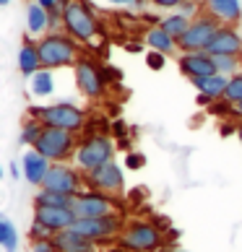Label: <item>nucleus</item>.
Wrapping results in <instances>:
<instances>
[{
  "label": "nucleus",
  "mask_w": 242,
  "mask_h": 252,
  "mask_svg": "<svg viewBox=\"0 0 242 252\" xmlns=\"http://www.w3.org/2000/svg\"><path fill=\"white\" fill-rule=\"evenodd\" d=\"M73 70H76V86H78V91L86 99H99L102 94H104L107 76H104V70H102L94 60L78 58V63L73 65Z\"/></svg>",
  "instance_id": "obj_11"
},
{
  "label": "nucleus",
  "mask_w": 242,
  "mask_h": 252,
  "mask_svg": "<svg viewBox=\"0 0 242 252\" xmlns=\"http://www.w3.org/2000/svg\"><path fill=\"white\" fill-rule=\"evenodd\" d=\"M123 164H125V169H130V172H138V169H143V164H146V156H143L141 151H128Z\"/></svg>",
  "instance_id": "obj_31"
},
{
  "label": "nucleus",
  "mask_w": 242,
  "mask_h": 252,
  "mask_svg": "<svg viewBox=\"0 0 242 252\" xmlns=\"http://www.w3.org/2000/svg\"><path fill=\"white\" fill-rule=\"evenodd\" d=\"M143 42H146V47H148V50L162 52V55H174V52H180V50H177V42H174L159 24L148 26L146 34H143Z\"/></svg>",
  "instance_id": "obj_19"
},
{
  "label": "nucleus",
  "mask_w": 242,
  "mask_h": 252,
  "mask_svg": "<svg viewBox=\"0 0 242 252\" xmlns=\"http://www.w3.org/2000/svg\"><path fill=\"white\" fill-rule=\"evenodd\" d=\"M36 50H39V60L42 68H65V65H76L78 63V44L73 36L68 34H47L44 39L36 42Z\"/></svg>",
  "instance_id": "obj_3"
},
{
  "label": "nucleus",
  "mask_w": 242,
  "mask_h": 252,
  "mask_svg": "<svg viewBox=\"0 0 242 252\" xmlns=\"http://www.w3.org/2000/svg\"><path fill=\"white\" fill-rule=\"evenodd\" d=\"M167 252H188V250H180V247H172V250H167Z\"/></svg>",
  "instance_id": "obj_45"
},
{
  "label": "nucleus",
  "mask_w": 242,
  "mask_h": 252,
  "mask_svg": "<svg viewBox=\"0 0 242 252\" xmlns=\"http://www.w3.org/2000/svg\"><path fill=\"white\" fill-rule=\"evenodd\" d=\"M237 138H240V143H242V125H237Z\"/></svg>",
  "instance_id": "obj_44"
},
{
  "label": "nucleus",
  "mask_w": 242,
  "mask_h": 252,
  "mask_svg": "<svg viewBox=\"0 0 242 252\" xmlns=\"http://www.w3.org/2000/svg\"><path fill=\"white\" fill-rule=\"evenodd\" d=\"M198 3H206V0H198Z\"/></svg>",
  "instance_id": "obj_48"
},
{
  "label": "nucleus",
  "mask_w": 242,
  "mask_h": 252,
  "mask_svg": "<svg viewBox=\"0 0 242 252\" xmlns=\"http://www.w3.org/2000/svg\"><path fill=\"white\" fill-rule=\"evenodd\" d=\"M52 161L50 158H44L36 148H29L24 156H21V172H24V180L34 185V188H42L44 177H47Z\"/></svg>",
  "instance_id": "obj_15"
},
{
  "label": "nucleus",
  "mask_w": 242,
  "mask_h": 252,
  "mask_svg": "<svg viewBox=\"0 0 242 252\" xmlns=\"http://www.w3.org/2000/svg\"><path fill=\"white\" fill-rule=\"evenodd\" d=\"M70 229L91 242H107L123 234L125 221L120 213H109V216H102V219H76Z\"/></svg>",
  "instance_id": "obj_8"
},
{
  "label": "nucleus",
  "mask_w": 242,
  "mask_h": 252,
  "mask_svg": "<svg viewBox=\"0 0 242 252\" xmlns=\"http://www.w3.org/2000/svg\"><path fill=\"white\" fill-rule=\"evenodd\" d=\"M115 158V141L104 133H91L78 143L76 154H73V161H76V169L89 174L94 172L97 166L107 164Z\"/></svg>",
  "instance_id": "obj_2"
},
{
  "label": "nucleus",
  "mask_w": 242,
  "mask_h": 252,
  "mask_svg": "<svg viewBox=\"0 0 242 252\" xmlns=\"http://www.w3.org/2000/svg\"><path fill=\"white\" fill-rule=\"evenodd\" d=\"M44 190H52V192H63V195H70L76 198L78 192H83V174L76 169V166H68V164H52L47 177L42 182Z\"/></svg>",
  "instance_id": "obj_12"
},
{
  "label": "nucleus",
  "mask_w": 242,
  "mask_h": 252,
  "mask_svg": "<svg viewBox=\"0 0 242 252\" xmlns=\"http://www.w3.org/2000/svg\"><path fill=\"white\" fill-rule=\"evenodd\" d=\"M232 115H237V117L242 120V101H240V104H235V107H232Z\"/></svg>",
  "instance_id": "obj_41"
},
{
  "label": "nucleus",
  "mask_w": 242,
  "mask_h": 252,
  "mask_svg": "<svg viewBox=\"0 0 242 252\" xmlns=\"http://www.w3.org/2000/svg\"><path fill=\"white\" fill-rule=\"evenodd\" d=\"M55 234L47 229V226H42V223H32V229H29V239H52Z\"/></svg>",
  "instance_id": "obj_33"
},
{
  "label": "nucleus",
  "mask_w": 242,
  "mask_h": 252,
  "mask_svg": "<svg viewBox=\"0 0 242 252\" xmlns=\"http://www.w3.org/2000/svg\"><path fill=\"white\" fill-rule=\"evenodd\" d=\"M208 55H242V34L237 26H221L208 44Z\"/></svg>",
  "instance_id": "obj_16"
},
{
  "label": "nucleus",
  "mask_w": 242,
  "mask_h": 252,
  "mask_svg": "<svg viewBox=\"0 0 242 252\" xmlns=\"http://www.w3.org/2000/svg\"><path fill=\"white\" fill-rule=\"evenodd\" d=\"M83 185H89V190H97V192H107V195H123L125 192V172L115 158L107 164L97 166L94 172L83 174Z\"/></svg>",
  "instance_id": "obj_9"
},
{
  "label": "nucleus",
  "mask_w": 242,
  "mask_h": 252,
  "mask_svg": "<svg viewBox=\"0 0 242 252\" xmlns=\"http://www.w3.org/2000/svg\"><path fill=\"white\" fill-rule=\"evenodd\" d=\"M185 3V0H151V5H156V8H162V11H177V8Z\"/></svg>",
  "instance_id": "obj_35"
},
{
  "label": "nucleus",
  "mask_w": 242,
  "mask_h": 252,
  "mask_svg": "<svg viewBox=\"0 0 242 252\" xmlns=\"http://www.w3.org/2000/svg\"><path fill=\"white\" fill-rule=\"evenodd\" d=\"M26 29L29 34H44L50 29V11H44L39 3H32L26 8Z\"/></svg>",
  "instance_id": "obj_22"
},
{
  "label": "nucleus",
  "mask_w": 242,
  "mask_h": 252,
  "mask_svg": "<svg viewBox=\"0 0 242 252\" xmlns=\"http://www.w3.org/2000/svg\"><path fill=\"white\" fill-rule=\"evenodd\" d=\"M18 70L24 73L26 78H32L36 70H42V60H39V50H36V44L26 39L21 44V50H18Z\"/></svg>",
  "instance_id": "obj_21"
},
{
  "label": "nucleus",
  "mask_w": 242,
  "mask_h": 252,
  "mask_svg": "<svg viewBox=\"0 0 242 252\" xmlns=\"http://www.w3.org/2000/svg\"><path fill=\"white\" fill-rule=\"evenodd\" d=\"M120 245L130 252H156L164 247V234L151 221H130L120 234Z\"/></svg>",
  "instance_id": "obj_6"
},
{
  "label": "nucleus",
  "mask_w": 242,
  "mask_h": 252,
  "mask_svg": "<svg viewBox=\"0 0 242 252\" xmlns=\"http://www.w3.org/2000/svg\"><path fill=\"white\" fill-rule=\"evenodd\" d=\"M159 26L172 36L174 42H180L182 34L188 32V26H190V18H185L180 11H172V13H167L164 18H159Z\"/></svg>",
  "instance_id": "obj_23"
},
{
  "label": "nucleus",
  "mask_w": 242,
  "mask_h": 252,
  "mask_svg": "<svg viewBox=\"0 0 242 252\" xmlns=\"http://www.w3.org/2000/svg\"><path fill=\"white\" fill-rule=\"evenodd\" d=\"M52 242L58 247V252H97V242L76 234L73 229H65L60 234H55Z\"/></svg>",
  "instance_id": "obj_18"
},
{
  "label": "nucleus",
  "mask_w": 242,
  "mask_h": 252,
  "mask_svg": "<svg viewBox=\"0 0 242 252\" xmlns=\"http://www.w3.org/2000/svg\"><path fill=\"white\" fill-rule=\"evenodd\" d=\"M34 205H47V208H70L73 198H70V195H63V192H52V190L39 188V192H36V198H34Z\"/></svg>",
  "instance_id": "obj_25"
},
{
  "label": "nucleus",
  "mask_w": 242,
  "mask_h": 252,
  "mask_svg": "<svg viewBox=\"0 0 242 252\" xmlns=\"http://www.w3.org/2000/svg\"><path fill=\"white\" fill-rule=\"evenodd\" d=\"M177 68L185 78H201V76H213V58L208 52H180L177 58Z\"/></svg>",
  "instance_id": "obj_14"
},
{
  "label": "nucleus",
  "mask_w": 242,
  "mask_h": 252,
  "mask_svg": "<svg viewBox=\"0 0 242 252\" xmlns=\"http://www.w3.org/2000/svg\"><path fill=\"white\" fill-rule=\"evenodd\" d=\"M73 213L76 219H102V216H109V213H117V203L112 195L107 192H97V190H83L73 198Z\"/></svg>",
  "instance_id": "obj_10"
},
{
  "label": "nucleus",
  "mask_w": 242,
  "mask_h": 252,
  "mask_svg": "<svg viewBox=\"0 0 242 252\" xmlns=\"http://www.w3.org/2000/svg\"><path fill=\"white\" fill-rule=\"evenodd\" d=\"M32 252H58L52 239H32Z\"/></svg>",
  "instance_id": "obj_34"
},
{
  "label": "nucleus",
  "mask_w": 242,
  "mask_h": 252,
  "mask_svg": "<svg viewBox=\"0 0 242 252\" xmlns=\"http://www.w3.org/2000/svg\"><path fill=\"white\" fill-rule=\"evenodd\" d=\"M109 3H115V5H130V3H136V0H109Z\"/></svg>",
  "instance_id": "obj_42"
},
{
  "label": "nucleus",
  "mask_w": 242,
  "mask_h": 252,
  "mask_svg": "<svg viewBox=\"0 0 242 252\" xmlns=\"http://www.w3.org/2000/svg\"><path fill=\"white\" fill-rule=\"evenodd\" d=\"M203 8L221 26H237L242 21V3L240 0H206Z\"/></svg>",
  "instance_id": "obj_17"
},
{
  "label": "nucleus",
  "mask_w": 242,
  "mask_h": 252,
  "mask_svg": "<svg viewBox=\"0 0 242 252\" xmlns=\"http://www.w3.org/2000/svg\"><path fill=\"white\" fill-rule=\"evenodd\" d=\"M219 29H221V24L213 16H208V13L193 18L188 32H185L182 39L177 42V50L180 52H206L211 39H213V34H216Z\"/></svg>",
  "instance_id": "obj_7"
},
{
  "label": "nucleus",
  "mask_w": 242,
  "mask_h": 252,
  "mask_svg": "<svg viewBox=\"0 0 242 252\" xmlns=\"http://www.w3.org/2000/svg\"><path fill=\"white\" fill-rule=\"evenodd\" d=\"M177 11H180L185 18H190V21H193V18H198V16L206 13V8H203V3H198V0H185Z\"/></svg>",
  "instance_id": "obj_30"
},
{
  "label": "nucleus",
  "mask_w": 242,
  "mask_h": 252,
  "mask_svg": "<svg viewBox=\"0 0 242 252\" xmlns=\"http://www.w3.org/2000/svg\"><path fill=\"white\" fill-rule=\"evenodd\" d=\"M0 247L5 252H16L18 250V231L13 226V221L0 213Z\"/></svg>",
  "instance_id": "obj_26"
},
{
  "label": "nucleus",
  "mask_w": 242,
  "mask_h": 252,
  "mask_svg": "<svg viewBox=\"0 0 242 252\" xmlns=\"http://www.w3.org/2000/svg\"><path fill=\"white\" fill-rule=\"evenodd\" d=\"M213 58V68H216L219 76L232 78L242 73V55H211Z\"/></svg>",
  "instance_id": "obj_24"
},
{
  "label": "nucleus",
  "mask_w": 242,
  "mask_h": 252,
  "mask_svg": "<svg viewBox=\"0 0 242 252\" xmlns=\"http://www.w3.org/2000/svg\"><path fill=\"white\" fill-rule=\"evenodd\" d=\"M146 3H151V0H136V3H133V5H136V8H143Z\"/></svg>",
  "instance_id": "obj_43"
},
{
  "label": "nucleus",
  "mask_w": 242,
  "mask_h": 252,
  "mask_svg": "<svg viewBox=\"0 0 242 252\" xmlns=\"http://www.w3.org/2000/svg\"><path fill=\"white\" fill-rule=\"evenodd\" d=\"M146 65L151 70H162L164 65H167V55H162V52H154V50H148L146 52Z\"/></svg>",
  "instance_id": "obj_32"
},
{
  "label": "nucleus",
  "mask_w": 242,
  "mask_h": 252,
  "mask_svg": "<svg viewBox=\"0 0 242 252\" xmlns=\"http://www.w3.org/2000/svg\"><path fill=\"white\" fill-rule=\"evenodd\" d=\"M34 148L39 151L44 158H50L52 164H63L76 154L78 141L76 133H68V130H58V127H44L42 135L36 138Z\"/></svg>",
  "instance_id": "obj_5"
},
{
  "label": "nucleus",
  "mask_w": 242,
  "mask_h": 252,
  "mask_svg": "<svg viewBox=\"0 0 242 252\" xmlns=\"http://www.w3.org/2000/svg\"><path fill=\"white\" fill-rule=\"evenodd\" d=\"M0 177H3V166H0Z\"/></svg>",
  "instance_id": "obj_47"
},
{
  "label": "nucleus",
  "mask_w": 242,
  "mask_h": 252,
  "mask_svg": "<svg viewBox=\"0 0 242 252\" xmlns=\"http://www.w3.org/2000/svg\"><path fill=\"white\" fill-rule=\"evenodd\" d=\"M29 115L34 120H39L44 127H58V130H68V133H81L86 127L83 109L70 104V101H58V104H47V107H32Z\"/></svg>",
  "instance_id": "obj_1"
},
{
  "label": "nucleus",
  "mask_w": 242,
  "mask_h": 252,
  "mask_svg": "<svg viewBox=\"0 0 242 252\" xmlns=\"http://www.w3.org/2000/svg\"><path fill=\"white\" fill-rule=\"evenodd\" d=\"M8 3H11V0H0V5H8Z\"/></svg>",
  "instance_id": "obj_46"
},
{
  "label": "nucleus",
  "mask_w": 242,
  "mask_h": 252,
  "mask_svg": "<svg viewBox=\"0 0 242 252\" xmlns=\"http://www.w3.org/2000/svg\"><path fill=\"white\" fill-rule=\"evenodd\" d=\"M195 101H198L201 107H206V104H211V99H208V96H203V94H198V99H195Z\"/></svg>",
  "instance_id": "obj_40"
},
{
  "label": "nucleus",
  "mask_w": 242,
  "mask_h": 252,
  "mask_svg": "<svg viewBox=\"0 0 242 252\" xmlns=\"http://www.w3.org/2000/svg\"><path fill=\"white\" fill-rule=\"evenodd\" d=\"M42 130H44V125L39 123V120L29 117V120L24 123V127H21V143H26V146H32V148H34L36 138L42 135Z\"/></svg>",
  "instance_id": "obj_28"
},
{
  "label": "nucleus",
  "mask_w": 242,
  "mask_h": 252,
  "mask_svg": "<svg viewBox=\"0 0 242 252\" xmlns=\"http://www.w3.org/2000/svg\"><path fill=\"white\" fill-rule=\"evenodd\" d=\"M34 221L47 226L52 234L70 229L76 223V213L73 208H47V205H34Z\"/></svg>",
  "instance_id": "obj_13"
},
{
  "label": "nucleus",
  "mask_w": 242,
  "mask_h": 252,
  "mask_svg": "<svg viewBox=\"0 0 242 252\" xmlns=\"http://www.w3.org/2000/svg\"><path fill=\"white\" fill-rule=\"evenodd\" d=\"M63 26H65V34L73 36L76 42H91L99 32L97 16L83 0H70L63 8Z\"/></svg>",
  "instance_id": "obj_4"
},
{
  "label": "nucleus",
  "mask_w": 242,
  "mask_h": 252,
  "mask_svg": "<svg viewBox=\"0 0 242 252\" xmlns=\"http://www.w3.org/2000/svg\"><path fill=\"white\" fill-rule=\"evenodd\" d=\"M227 81H229V78L219 76V73H213V76H201V78H193L190 83L195 86V91H198V94L208 96L211 101H219V99H224Z\"/></svg>",
  "instance_id": "obj_20"
},
{
  "label": "nucleus",
  "mask_w": 242,
  "mask_h": 252,
  "mask_svg": "<svg viewBox=\"0 0 242 252\" xmlns=\"http://www.w3.org/2000/svg\"><path fill=\"white\" fill-rule=\"evenodd\" d=\"M125 50H128V52H141L143 47H141V42H128V44H125Z\"/></svg>",
  "instance_id": "obj_39"
},
{
  "label": "nucleus",
  "mask_w": 242,
  "mask_h": 252,
  "mask_svg": "<svg viewBox=\"0 0 242 252\" xmlns=\"http://www.w3.org/2000/svg\"><path fill=\"white\" fill-rule=\"evenodd\" d=\"M224 101H229L232 107H235V104H240V101H242V73H237V76H232V78L227 81Z\"/></svg>",
  "instance_id": "obj_29"
},
{
  "label": "nucleus",
  "mask_w": 242,
  "mask_h": 252,
  "mask_svg": "<svg viewBox=\"0 0 242 252\" xmlns=\"http://www.w3.org/2000/svg\"><path fill=\"white\" fill-rule=\"evenodd\" d=\"M34 3H39L42 8H44V11H58V8H60V0H34Z\"/></svg>",
  "instance_id": "obj_36"
},
{
  "label": "nucleus",
  "mask_w": 242,
  "mask_h": 252,
  "mask_svg": "<svg viewBox=\"0 0 242 252\" xmlns=\"http://www.w3.org/2000/svg\"><path fill=\"white\" fill-rule=\"evenodd\" d=\"M8 172H11L13 180H18V177H24V172H21V161H11V166H8Z\"/></svg>",
  "instance_id": "obj_37"
},
{
  "label": "nucleus",
  "mask_w": 242,
  "mask_h": 252,
  "mask_svg": "<svg viewBox=\"0 0 242 252\" xmlns=\"http://www.w3.org/2000/svg\"><path fill=\"white\" fill-rule=\"evenodd\" d=\"M112 133H115V135H125V133H128V127H125L123 120H117V123H112Z\"/></svg>",
  "instance_id": "obj_38"
},
{
  "label": "nucleus",
  "mask_w": 242,
  "mask_h": 252,
  "mask_svg": "<svg viewBox=\"0 0 242 252\" xmlns=\"http://www.w3.org/2000/svg\"><path fill=\"white\" fill-rule=\"evenodd\" d=\"M52 91H55L52 70H47V68L36 70L34 76H32V94H34V96H50Z\"/></svg>",
  "instance_id": "obj_27"
}]
</instances>
